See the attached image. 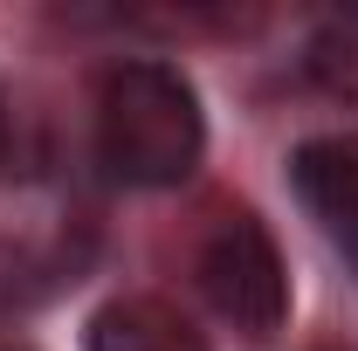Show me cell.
Segmentation results:
<instances>
[{"instance_id":"1","label":"cell","mask_w":358,"mask_h":351,"mask_svg":"<svg viewBox=\"0 0 358 351\" xmlns=\"http://www.w3.org/2000/svg\"><path fill=\"white\" fill-rule=\"evenodd\" d=\"M207 152L200 89L159 55L117 62L96 89V159L124 186H179Z\"/></svg>"},{"instance_id":"3","label":"cell","mask_w":358,"mask_h":351,"mask_svg":"<svg viewBox=\"0 0 358 351\" xmlns=\"http://www.w3.org/2000/svg\"><path fill=\"white\" fill-rule=\"evenodd\" d=\"M289 186L310 207V220L345 248V262L358 268V138H310L289 159Z\"/></svg>"},{"instance_id":"4","label":"cell","mask_w":358,"mask_h":351,"mask_svg":"<svg viewBox=\"0 0 358 351\" xmlns=\"http://www.w3.org/2000/svg\"><path fill=\"white\" fill-rule=\"evenodd\" d=\"M90 351H207L200 331L159 296H117L90 317Z\"/></svg>"},{"instance_id":"6","label":"cell","mask_w":358,"mask_h":351,"mask_svg":"<svg viewBox=\"0 0 358 351\" xmlns=\"http://www.w3.org/2000/svg\"><path fill=\"white\" fill-rule=\"evenodd\" d=\"M0 166H7V96H0Z\"/></svg>"},{"instance_id":"2","label":"cell","mask_w":358,"mask_h":351,"mask_svg":"<svg viewBox=\"0 0 358 351\" xmlns=\"http://www.w3.org/2000/svg\"><path fill=\"white\" fill-rule=\"evenodd\" d=\"M200 289L241 338H275L289 317V268L255 214H227L200 248Z\"/></svg>"},{"instance_id":"5","label":"cell","mask_w":358,"mask_h":351,"mask_svg":"<svg viewBox=\"0 0 358 351\" xmlns=\"http://www.w3.org/2000/svg\"><path fill=\"white\" fill-rule=\"evenodd\" d=\"M310 69H317V83L331 89V96L358 103V14L317 35V48H310Z\"/></svg>"}]
</instances>
